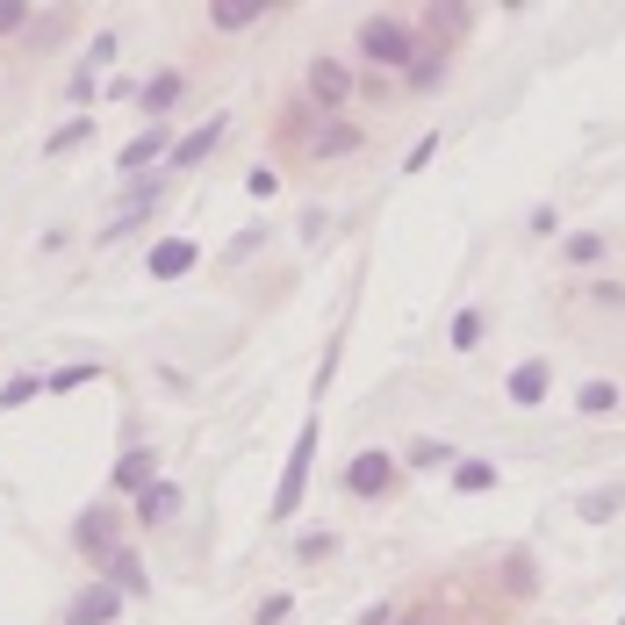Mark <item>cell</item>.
Masks as SVG:
<instances>
[{"mask_svg":"<svg viewBox=\"0 0 625 625\" xmlns=\"http://www.w3.org/2000/svg\"><path fill=\"white\" fill-rule=\"evenodd\" d=\"M360 51H367V65L410 72V58H417V29H410V22H395V14H374V22L360 29Z\"/></svg>","mask_w":625,"mask_h":625,"instance_id":"6da1fadb","label":"cell"},{"mask_svg":"<svg viewBox=\"0 0 625 625\" xmlns=\"http://www.w3.org/2000/svg\"><path fill=\"white\" fill-rule=\"evenodd\" d=\"M310 461H316V424H302L295 453H288V475H281V490H273V525H288V517L302 511V490H310Z\"/></svg>","mask_w":625,"mask_h":625,"instance_id":"7a4b0ae2","label":"cell"},{"mask_svg":"<svg viewBox=\"0 0 625 625\" xmlns=\"http://www.w3.org/2000/svg\"><path fill=\"white\" fill-rule=\"evenodd\" d=\"M72 540H80V554H87V561H101V568H109V561L123 554V546H115V503H94V511L72 525Z\"/></svg>","mask_w":625,"mask_h":625,"instance_id":"3957f363","label":"cell"},{"mask_svg":"<svg viewBox=\"0 0 625 625\" xmlns=\"http://www.w3.org/2000/svg\"><path fill=\"white\" fill-rule=\"evenodd\" d=\"M353 87H360V80L339 65V58H316V65H310V101H316V109H331V115H339L345 101H353Z\"/></svg>","mask_w":625,"mask_h":625,"instance_id":"277c9868","label":"cell"},{"mask_svg":"<svg viewBox=\"0 0 625 625\" xmlns=\"http://www.w3.org/2000/svg\"><path fill=\"white\" fill-rule=\"evenodd\" d=\"M345 490H353V496H389L395 490V461H389V453H360V461L353 467H345Z\"/></svg>","mask_w":625,"mask_h":625,"instance_id":"5b68a950","label":"cell"},{"mask_svg":"<svg viewBox=\"0 0 625 625\" xmlns=\"http://www.w3.org/2000/svg\"><path fill=\"white\" fill-rule=\"evenodd\" d=\"M115 604H123V597H115V583H87L80 597L65 604V625H109Z\"/></svg>","mask_w":625,"mask_h":625,"instance_id":"8992f818","label":"cell"},{"mask_svg":"<svg viewBox=\"0 0 625 625\" xmlns=\"http://www.w3.org/2000/svg\"><path fill=\"white\" fill-rule=\"evenodd\" d=\"M151 482H159V453H151V446H130L123 461H115V496H144Z\"/></svg>","mask_w":625,"mask_h":625,"instance_id":"52a82bcc","label":"cell"},{"mask_svg":"<svg viewBox=\"0 0 625 625\" xmlns=\"http://www.w3.org/2000/svg\"><path fill=\"white\" fill-rule=\"evenodd\" d=\"M345 151H360V123H345V115H324V123L310 130V159H345Z\"/></svg>","mask_w":625,"mask_h":625,"instance_id":"ba28073f","label":"cell"},{"mask_svg":"<svg viewBox=\"0 0 625 625\" xmlns=\"http://www.w3.org/2000/svg\"><path fill=\"white\" fill-rule=\"evenodd\" d=\"M165 517H180V490H173V482H151V490L137 496V525H144V532H159Z\"/></svg>","mask_w":625,"mask_h":625,"instance_id":"9c48e42d","label":"cell"},{"mask_svg":"<svg viewBox=\"0 0 625 625\" xmlns=\"http://www.w3.org/2000/svg\"><path fill=\"white\" fill-rule=\"evenodd\" d=\"M216 137H223V115H209L194 137H180V144H173V173H180V165H202L209 151H216Z\"/></svg>","mask_w":625,"mask_h":625,"instance_id":"30bf717a","label":"cell"},{"mask_svg":"<svg viewBox=\"0 0 625 625\" xmlns=\"http://www.w3.org/2000/svg\"><path fill=\"white\" fill-rule=\"evenodd\" d=\"M159 151H165V130H144V137H130V144L115 151V165H123V173L137 180V173H144L151 159H159Z\"/></svg>","mask_w":625,"mask_h":625,"instance_id":"8fae6325","label":"cell"},{"mask_svg":"<svg viewBox=\"0 0 625 625\" xmlns=\"http://www.w3.org/2000/svg\"><path fill=\"white\" fill-rule=\"evenodd\" d=\"M259 14H273V0H216L209 22H216V29H245V22H259Z\"/></svg>","mask_w":625,"mask_h":625,"instance_id":"7c38bea8","label":"cell"},{"mask_svg":"<svg viewBox=\"0 0 625 625\" xmlns=\"http://www.w3.org/2000/svg\"><path fill=\"white\" fill-rule=\"evenodd\" d=\"M438 80H446V51H438V43L424 51V43H417V58H410V87H417V94H432Z\"/></svg>","mask_w":625,"mask_h":625,"instance_id":"4fadbf2b","label":"cell"},{"mask_svg":"<svg viewBox=\"0 0 625 625\" xmlns=\"http://www.w3.org/2000/svg\"><path fill=\"white\" fill-rule=\"evenodd\" d=\"M625 511V490L612 482V490H589L583 503H575V517H583V525H604V517H618Z\"/></svg>","mask_w":625,"mask_h":625,"instance_id":"5bb4252c","label":"cell"},{"mask_svg":"<svg viewBox=\"0 0 625 625\" xmlns=\"http://www.w3.org/2000/svg\"><path fill=\"white\" fill-rule=\"evenodd\" d=\"M194 266V245L188 238H165L159 252H151V273H159V281H173V273H188Z\"/></svg>","mask_w":625,"mask_h":625,"instance_id":"9a60e30c","label":"cell"},{"mask_svg":"<svg viewBox=\"0 0 625 625\" xmlns=\"http://www.w3.org/2000/svg\"><path fill=\"white\" fill-rule=\"evenodd\" d=\"M180 94H188V80H180V72H159V80L144 87V115H165Z\"/></svg>","mask_w":625,"mask_h":625,"instance_id":"2e32d148","label":"cell"},{"mask_svg":"<svg viewBox=\"0 0 625 625\" xmlns=\"http://www.w3.org/2000/svg\"><path fill=\"white\" fill-rule=\"evenodd\" d=\"M546 381H554V374H546L540 360H532V367H517V374H511V403H525V410H532V403L546 395Z\"/></svg>","mask_w":625,"mask_h":625,"instance_id":"e0dca14e","label":"cell"},{"mask_svg":"<svg viewBox=\"0 0 625 625\" xmlns=\"http://www.w3.org/2000/svg\"><path fill=\"white\" fill-rule=\"evenodd\" d=\"M453 490H467V496L496 490V467L490 461H453Z\"/></svg>","mask_w":625,"mask_h":625,"instance_id":"ac0fdd59","label":"cell"},{"mask_svg":"<svg viewBox=\"0 0 625 625\" xmlns=\"http://www.w3.org/2000/svg\"><path fill=\"white\" fill-rule=\"evenodd\" d=\"M561 252H568V266H597V259H604V238L597 231H575Z\"/></svg>","mask_w":625,"mask_h":625,"instance_id":"d6986e66","label":"cell"},{"mask_svg":"<svg viewBox=\"0 0 625 625\" xmlns=\"http://www.w3.org/2000/svg\"><path fill=\"white\" fill-rule=\"evenodd\" d=\"M575 403H583L589 417H604V410H618V389H612V381H583V395H575Z\"/></svg>","mask_w":625,"mask_h":625,"instance_id":"ffe728a7","label":"cell"},{"mask_svg":"<svg viewBox=\"0 0 625 625\" xmlns=\"http://www.w3.org/2000/svg\"><path fill=\"white\" fill-rule=\"evenodd\" d=\"M475 345H482V316L461 310V316H453V353H475Z\"/></svg>","mask_w":625,"mask_h":625,"instance_id":"44dd1931","label":"cell"},{"mask_svg":"<svg viewBox=\"0 0 625 625\" xmlns=\"http://www.w3.org/2000/svg\"><path fill=\"white\" fill-rule=\"evenodd\" d=\"M87 137H94V123H87V115H72V123L51 137V159H58V151H72V144H87Z\"/></svg>","mask_w":625,"mask_h":625,"instance_id":"7402d4cb","label":"cell"},{"mask_svg":"<svg viewBox=\"0 0 625 625\" xmlns=\"http://www.w3.org/2000/svg\"><path fill=\"white\" fill-rule=\"evenodd\" d=\"M424 22H432L438 37H453V29H467V8H432V14H424Z\"/></svg>","mask_w":625,"mask_h":625,"instance_id":"603a6c76","label":"cell"},{"mask_svg":"<svg viewBox=\"0 0 625 625\" xmlns=\"http://www.w3.org/2000/svg\"><path fill=\"white\" fill-rule=\"evenodd\" d=\"M22 22H29V0H0V37H14Z\"/></svg>","mask_w":625,"mask_h":625,"instance_id":"cb8c5ba5","label":"cell"},{"mask_svg":"<svg viewBox=\"0 0 625 625\" xmlns=\"http://www.w3.org/2000/svg\"><path fill=\"white\" fill-rule=\"evenodd\" d=\"M432 151H438V137H417V144H410V159H403V173H424V165H432Z\"/></svg>","mask_w":625,"mask_h":625,"instance_id":"d4e9b609","label":"cell"},{"mask_svg":"<svg viewBox=\"0 0 625 625\" xmlns=\"http://www.w3.org/2000/svg\"><path fill=\"white\" fill-rule=\"evenodd\" d=\"M29 395H37V374H14V381H8V389H0V403H8V410H14V403H29Z\"/></svg>","mask_w":625,"mask_h":625,"instance_id":"484cf974","label":"cell"},{"mask_svg":"<svg viewBox=\"0 0 625 625\" xmlns=\"http://www.w3.org/2000/svg\"><path fill=\"white\" fill-rule=\"evenodd\" d=\"M446 461V446H432V438H417V446H410V467H438Z\"/></svg>","mask_w":625,"mask_h":625,"instance_id":"4316f807","label":"cell"},{"mask_svg":"<svg viewBox=\"0 0 625 625\" xmlns=\"http://www.w3.org/2000/svg\"><path fill=\"white\" fill-rule=\"evenodd\" d=\"M503 583H511V589H532V561H525V554L503 561Z\"/></svg>","mask_w":625,"mask_h":625,"instance_id":"83f0119b","label":"cell"},{"mask_svg":"<svg viewBox=\"0 0 625 625\" xmlns=\"http://www.w3.org/2000/svg\"><path fill=\"white\" fill-rule=\"evenodd\" d=\"M101 367H65V374H51V389H80V381H94Z\"/></svg>","mask_w":625,"mask_h":625,"instance_id":"f1b7e54d","label":"cell"},{"mask_svg":"<svg viewBox=\"0 0 625 625\" xmlns=\"http://www.w3.org/2000/svg\"><path fill=\"white\" fill-rule=\"evenodd\" d=\"M597 302H604V310H625V288L618 281H597Z\"/></svg>","mask_w":625,"mask_h":625,"instance_id":"f546056e","label":"cell"},{"mask_svg":"<svg viewBox=\"0 0 625 625\" xmlns=\"http://www.w3.org/2000/svg\"><path fill=\"white\" fill-rule=\"evenodd\" d=\"M288 618V597H266V604H259V625H281Z\"/></svg>","mask_w":625,"mask_h":625,"instance_id":"4dcf8cb0","label":"cell"},{"mask_svg":"<svg viewBox=\"0 0 625 625\" xmlns=\"http://www.w3.org/2000/svg\"><path fill=\"white\" fill-rule=\"evenodd\" d=\"M360 625H395V604H367V618Z\"/></svg>","mask_w":625,"mask_h":625,"instance_id":"1f68e13d","label":"cell"},{"mask_svg":"<svg viewBox=\"0 0 625 625\" xmlns=\"http://www.w3.org/2000/svg\"><path fill=\"white\" fill-rule=\"evenodd\" d=\"M403 625H424V618H403Z\"/></svg>","mask_w":625,"mask_h":625,"instance_id":"d6a6232c","label":"cell"}]
</instances>
